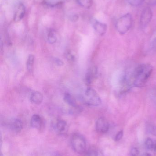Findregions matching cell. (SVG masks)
Listing matches in <instances>:
<instances>
[{
    "mask_svg": "<svg viewBox=\"0 0 156 156\" xmlns=\"http://www.w3.org/2000/svg\"><path fill=\"white\" fill-rule=\"evenodd\" d=\"M150 2L152 4H156V0H150Z\"/></svg>",
    "mask_w": 156,
    "mask_h": 156,
    "instance_id": "29",
    "label": "cell"
},
{
    "mask_svg": "<svg viewBox=\"0 0 156 156\" xmlns=\"http://www.w3.org/2000/svg\"><path fill=\"white\" fill-rule=\"evenodd\" d=\"M146 129L148 133L156 136V125L152 122H148L146 125Z\"/></svg>",
    "mask_w": 156,
    "mask_h": 156,
    "instance_id": "18",
    "label": "cell"
},
{
    "mask_svg": "<svg viewBox=\"0 0 156 156\" xmlns=\"http://www.w3.org/2000/svg\"><path fill=\"white\" fill-rule=\"evenodd\" d=\"M78 16L76 14L71 15L70 16V19L71 21L73 22H77L78 19Z\"/></svg>",
    "mask_w": 156,
    "mask_h": 156,
    "instance_id": "27",
    "label": "cell"
},
{
    "mask_svg": "<svg viewBox=\"0 0 156 156\" xmlns=\"http://www.w3.org/2000/svg\"><path fill=\"white\" fill-rule=\"evenodd\" d=\"M30 101L34 104H40L43 102V94L38 91L34 92L30 96Z\"/></svg>",
    "mask_w": 156,
    "mask_h": 156,
    "instance_id": "13",
    "label": "cell"
},
{
    "mask_svg": "<svg viewBox=\"0 0 156 156\" xmlns=\"http://www.w3.org/2000/svg\"><path fill=\"white\" fill-rule=\"evenodd\" d=\"M153 16V12L151 8L147 7L144 9L140 16V26L142 27L147 26L152 20Z\"/></svg>",
    "mask_w": 156,
    "mask_h": 156,
    "instance_id": "5",
    "label": "cell"
},
{
    "mask_svg": "<svg viewBox=\"0 0 156 156\" xmlns=\"http://www.w3.org/2000/svg\"><path fill=\"white\" fill-rule=\"evenodd\" d=\"M131 156H138L139 154V150L136 147H133L130 152Z\"/></svg>",
    "mask_w": 156,
    "mask_h": 156,
    "instance_id": "24",
    "label": "cell"
},
{
    "mask_svg": "<svg viewBox=\"0 0 156 156\" xmlns=\"http://www.w3.org/2000/svg\"><path fill=\"white\" fill-rule=\"evenodd\" d=\"M77 2L81 6L86 8H89L93 4V0H77Z\"/></svg>",
    "mask_w": 156,
    "mask_h": 156,
    "instance_id": "19",
    "label": "cell"
},
{
    "mask_svg": "<svg viewBox=\"0 0 156 156\" xmlns=\"http://www.w3.org/2000/svg\"><path fill=\"white\" fill-rule=\"evenodd\" d=\"M66 57H67V59L70 61H73L75 59L74 55L70 51H68L66 53Z\"/></svg>",
    "mask_w": 156,
    "mask_h": 156,
    "instance_id": "23",
    "label": "cell"
},
{
    "mask_svg": "<svg viewBox=\"0 0 156 156\" xmlns=\"http://www.w3.org/2000/svg\"><path fill=\"white\" fill-rule=\"evenodd\" d=\"M35 57L34 55H30L28 56L26 63L27 68L28 71H32L34 67Z\"/></svg>",
    "mask_w": 156,
    "mask_h": 156,
    "instance_id": "17",
    "label": "cell"
},
{
    "mask_svg": "<svg viewBox=\"0 0 156 156\" xmlns=\"http://www.w3.org/2000/svg\"><path fill=\"white\" fill-rule=\"evenodd\" d=\"M92 26L96 32L100 35H103L107 30V26L106 24L101 23L96 19H92L91 21Z\"/></svg>",
    "mask_w": 156,
    "mask_h": 156,
    "instance_id": "8",
    "label": "cell"
},
{
    "mask_svg": "<svg viewBox=\"0 0 156 156\" xmlns=\"http://www.w3.org/2000/svg\"><path fill=\"white\" fill-rule=\"evenodd\" d=\"M54 127L55 131L58 134L63 135L67 133V124L64 120H58L54 125Z\"/></svg>",
    "mask_w": 156,
    "mask_h": 156,
    "instance_id": "9",
    "label": "cell"
},
{
    "mask_svg": "<svg viewBox=\"0 0 156 156\" xmlns=\"http://www.w3.org/2000/svg\"><path fill=\"white\" fill-rule=\"evenodd\" d=\"M82 111L81 107L78 106H75V107H71V109L69 110V113L71 114H78L79 113Z\"/></svg>",
    "mask_w": 156,
    "mask_h": 156,
    "instance_id": "21",
    "label": "cell"
},
{
    "mask_svg": "<svg viewBox=\"0 0 156 156\" xmlns=\"http://www.w3.org/2000/svg\"><path fill=\"white\" fill-rule=\"evenodd\" d=\"M151 48L153 51L156 52V37L152 42Z\"/></svg>",
    "mask_w": 156,
    "mask_h": 156,
    "instance_id": "28",
    "label": "cell"
},
{
    "mask_svg": "<svg viewBox=\"0 0 156 156\" xmlns=\"http://www.w3.org/2000/svg\"><path fill=\"white\" fill-rule=\"evenodd\" d=\"M98 75V68L92 66L88 69L85 77V81L87 85H90L94 80L97 78Z\"/></svg>",
    "mask_w": 156,
    "mask_h": 156,
    "instance_id": "7",
    "label": "cell"
},
{
    "mask_svg": "<svg viewBox=\"0 0 156 156\" xmlns=\"http://www.w3.org/2000/svg\"><path fill=\"white\" fill-rule=\"evenodd\" d=\"M47 39L49 43L54 44L56 42L57 37L55 32L52 29L49 30L47 34Z\"/></svg>",
    "mask_w": 156,
    "mask_h": 156,
    "instance_id": "16",
    "label": "cell"
},
{
    "mask_svg": "<svg viewBox=\"0 0 156 156\" xmlns=\"http://www.w3.org/2000/svg\"><path fill=\"white\" fill-rule=\"evenodd\" d=\"M3 156V155L2 154V153H1V156Z\"/></svg>",
    "mask_w": 156,
    "mask_h": 156,
    "instance_id": "32",
    "label": "cell"
},
{
    "mask_svg": "<svg viewBox=\"0 0 156 156\" xmlns=\"http://www.w3.org/2000/svg\"><path fill=\"white\" fill-rule=\"evenodd\" d=\"M155 143L152 139L150 138H148L146 140L145 142V145L146 148L148 150H154V146Z\"/></svg>",
    "mask_w": 156,
    "mask_h": 156,
    "instance_id": "20",
    "label": "cell"
},
{
    "mask_svg": "<svg viewBox=\"0 0 156 156\" xmlns=\"http://www.w3.org/2000/svg\"><path fill=\"white\" fill-rule=\"evenodd\" d=\"M154 150L155 152H156V143L154 144Z\"/></svg>",
    "mask_w": 156,
    "mask_h": 156,
    "instance_id": "30",
    "label": "cell"
},
{
    "mask_svg": "<svg viewBox=\"0 0 156 156\" xmlns=\"http://www.w3.org/2000/svg\"><path fill=\"white\" fill-rule=\"evenodd\" d=\"M30 125L33 128L40 129L43 125V121L40 115L35 114L32 116L30 121Z\"/></svg>",
    "mask_w": 156,
    "mask_h": 156,
    "instance_id": "12",
    "label": "cell"
},
{
    "mask_svg": "<svg viewBox=\"0 0 156 156\" xmlns=\"http://www.w3.org/2000/svg\"><path fill=\"white\" fill-rule=\"evenodd\" d=\"M64 100L66 103L70 105L71 107L78 106L75 98L69 93H66L64 95Z\"/></svg>",
    "mask_w": 156,
    "mask_h": 156,
    "instance_id": "15",
    "label": "cell"
},
{
    "mask_svg": "<svg viewBox=\"0 0 156 156\" xmlns=\"http://www.w3.org/2000/svg\"><path fill=\"white\" fill-rule=\"evenodd\" d=\"M153 67L148 64L138 66L132 73L133 84L137 87L144 86L153 72Z\"/></svg>",
    "mask_w": 156,
    "mask_h": 156,
    "instance_id": "1",
    "label": "cell"
},
{
    "mask_svg": "<svg viewBox=\"0 0 156 156\" xmlns=\"http://www.w3.org/2000/svg\"><path fill=\"white\" fill-rule=\"evenodd\" d=\"M152 156L151 155L149 154H144L143 155V156Z\"/></svg>",
    "mask_w": 156,
    "mask_h": 156,
    "instance_id": "31",
    "label": "cell"
},
{
    "mask_svg": "<svg viewBox=\"0 0 156 156\" xmlns=\"http://www.w3.org/2000/svg\"><path fill=\"white\" fill-rule=\"evenodd\" d=\"M83 101L87 105L98 106L101 104V99L95 90L91 87L87 88L84 93Z\"/></svg>",
    "mask_w": 156,
    "mask_h": 156,
    "instance_id": "4",
    "label": "cell"
},
{
    "mask_svg": "<svg viewBox=\"0 0 156 156\" xmlns=\"http://www.w3.org/2000/svg\"><path fill=\"white\" fill-rule=\"evenodd\" d=\"M25 13V7L22 3L19 4L16 8L14 14L13 20L15 22L21 21L24 17Z\"/></svg>",
    "mask_w": 156,
    "mask_h": 156,
    "instance_id": "11",
    "label": "cell"
},
{
    "mask_svg": "<svg viewBox=\"0 0 156 156\" xmlns=\"http://www.w3.org/2000/svg\"><path fill=\"white\" fill-rule=\"evenodd\" d=\"M54 61L55 63H56V65H57L59 66H62L64 65V62L60 58H54Z\"/></svg>",
    "mask_w": 156,
    "mask_h": 156,
    "instance_id": "26",
    "label": "cell"
},
{
    "mask_svg": "<svg viewBox=\"0 0 156 156\" xmlns=\"http://www.w3.org/2000/svg\"><path fill=\"white\" fill-rule=\"evenodd\" d=\"M133 24V17L132 15L127 13L120 17L116 21L115 27L118 33L124 34L132 27Z\"/></svg>",
    "mask_w": 156,
    "mask_h": 156,
    "instance_id": "3",
    "label": "cell"
},
{
    "mask_svg": "<svg viewBox=\"0 0 156 156\" xmlns=\"http://www.w3.org/2000/svg\"><path fill=\"white\" fill-rule=\"evenodd\" d=\"M127 2L132 6H138L143 3L144 0H126Z\"/></svg>",
    "mask_w": 156,
    "mask_h": 156,
    "instance_id": "22",
    "label": "cell"
},
{
    "mask_svg": "<svg viewBox=\"0 0 156 156\" xmlns=\"http://www.w3.org/2000/svg\"><path fill=\"white\" fill-rule=\"evenodd\" d=\"M110 124L108 120L101 117L99 118L96 123V130L100 133H105L109 131Z\"/></svg>",
    "mask_w": 156,
    "mask_h": 156,
    "instance_id": "6",
    "label": "cell"
},
{
    "mask_svg": "<svg viewBox=\"0 0 156 156\" xmlns=\"http://www.w3.org/2000/svg\"><path fill=\"white\" fill-rule=\"evenodd\" d=\"M123 136V131H120L119 133H117V134L115 136L114 140L116 142H118V141H119L122 139Z\"/></svg>",
    "mask_w": 156,
    "mask_h": 156,
    "instance_id": "25",
    "label": "cell"
},
{
    "mask_svg": "<svg viewBox=\"0 0 156 156\" xmlns=\"http://www.w3.org/2000/svg\"><path fill=\"white\" fill-rule=\"evenodd\" d=\"M9 127L14 133H18L23 129V123L20 119L13 118L9 121L8 123Z\"/></svg>",
    "mask_w": 156,
    "mask_h": 156,
    "instance_id": "10",
    "label": "cell"
},
{
    "mask_svg": "<svg viewBox=\"0 0 156 156\" xmlns=\"http://www.w3.org/2000/svg\"><path fill=\"white\" fill-rule=\"evenodd\" d=\"M84 156H103L102 152L99 148L92 147L85 152Z\"/></svg>",
    "mask_w": 156,
    "mask_h": 156,
    "instance_id": "14",
    "label": "cell"
},
{
    "mask_svg": "<svg viewBox=\"0 0 156 156\" xmlns=\"http://www.w3.org/2000/svg\"><path fill=\"white\" fill-rule=\"evenodd\" d=\"M70 144L73 150L78 154H82L86 152L87 144L85 138L82 135L76 133L71 135Z\"/></svg>",
    "mask_w": 156,
    "mask_h": 156,
    "instance_id": "2",
    "label": "cell"
}]
</instances>
